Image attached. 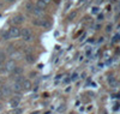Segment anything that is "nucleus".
<instances>
[{"instance_id": "obj_22", "label": "nucleus", "mask_w": 120, "mask_h": 114, "mask_svg": "<svg viewBox=\"0 0 120 114\" xmlns=\"http://www.w3.org/2000/svg\"><path fill=\"white\" fill-rule=\"evenodd\" d=\"M76 16H77V12H73V13H71V15L68 16V19H70V20H72V19H73Z\"/></svg>"}, {"instance_id": "obj_27", "label": "nucleus", "mask_w": 120, "mask_h": 114, "mask_svg": "<svg viewBox=\"0 0 120 114\" xmlns=\"http://www.w3.org/2000/svg\"><path fill=\"white\" fill-rule=\"evenodd\" d=\"M5 1H7V3H10V4H12V3L16 1V0H5Z\"/></svg>"}, {"instance_id": "obj_31", "label": "nucleus", "mask_w": 120, "mask_h": 114, "mask_svg": "<svg viewBox=\"0 0 120 114\" xmlns=\"http://www.w3.org/2000/svg\"><path fill=\"white\" fill-rule=\"evenodd\" d=\"M38 113H40V112H38V110H36V112H33L31 114H38Z\"/></svg>"}, {"instance_id": "obj_4", "label": "nucleus", "mask_w": 120, "mask_h": 114, "mask_svg": "<svg viewBox=\"0 0 120 114\" xmlns=\"http://www.w3.org/2000/svg\"><path fill=\"white\" fill-rule=\"evenodd\" d=\"M24 20H25V17H24L23 15H21V13H18V15H16V16L11 19V22H12V24H15V25L17 27V25L23 24Z\"/></svg>"}, {"instance_id": "obj_16", "label": "nucleus", "mask_w": 120, "mask_h": 114, "mask_svg": "<svg viewBox=\"0 0 120 114\" xmlns=\"http://www.w3.org/2000/svg\"><path fill=\"white\" fill-rule=\"evenodd\" d=\"M33 8H34V5H33L31 1H28V3L25 4V10H26L28 12H31V11H33Z\"/></svg>"}, {"instance_id": "obj_29", "label": "nucleus", "mask_w": 120, "mask_h": 114, "mask_svg": "<svg viewBox=\"0 0 120 114\" xmlns=\"http://www.w3.org/2000/svg\"><path fill=\"white\" fill-rule=\"evenodd\" d=\"M0 71H3V63L0 61Z\"/></svg>"}, {"instance_id": "obj_32", "label": "nucleus", "mask_w": 120, "mask_h": 114, "mask_svg": "<svg viewBox=\"0 0 120 114\" xmlns=\"http://www.w3.org/2000/svg\"><path fill=\"white\" fill-rule=\"evenodd\" d=\"M3 109V105H1V103H0V110H1Z\"/></svg>"}, {"instance_id": "obj_15", "label": "nucleus", "mask_w": 120, "mask_h": 114, "mask_svg": "<svg viewBox=\"0 0 120 114\" xmlns=\"http://www.w3.org/2000/svg\"><path fill=\"white\" fill-rule=\"evenodd\" d=\"M12 79H13V82H16V83H21V84H22V82H23L25 78L23 77V75H19V76H15V77H12Z\"/></svg>"}, {"instance_id": "obj_18", "label": "nucleus", "mask_w": 120, "mask_h": 114, "mask_svg": "<svg viewBox=\"0 0 120 114\" xmlns=\"http://www.w3.org/2000/svg\"><path fill=\"white\" fill-rule=\"evenodd\" d=\"M13 50H16V49H15V46H13V45H10V46H8V47L6 48V52H5V53L10 55V54H11Z\"/></svg>"}, {"instance_id": "obj_12", "label": "nucleus", "mask_w": 120, "mask_h": 114, "mask_svg": "<svg viewBox=\"0 0 120 114\" xmlns=\"http://www.w3.org/2000/svg\"><path fill=\"white\" fill-rule=\"evenodd\" d=\"M10 106H11L12 108H16V107H18L19 106V99H11V100H10Z\"/></svg>"}, {"instance_id": "obj_21", "label": "nucleus", "mask_w": 120, "mask_h": 114, "mask_svg": "<svg viewBox=\"0 0 120 114\" xmlns=\"http://www.w3.org/2000/svg\"><path fill=\"white\" fill-rule=\"evenodd\" d=\"M41 22H42V18H36V19L33 20V24L37 25V27H41Z\"/></svg>"}, {"instance_id": "obj_33", "label": "nucleus", "mask_w": 120, "mask_h": 114, "mask_svg": "<svg viewBox=\"0 0 120 114\" xmlns=\"http://www.w3.org/2000/svg\"><path fill=\"white\" fill-rule=\"evenodd\" d=\"M1 85H3V84H1V82H0V87H1Z\"/></svg>"}, {"instance_id": "obj_28", "label": "nucleus", "mask_w": 120, "mask_h": 114, "mask_svg": "<svg viewBox=\"0 0 120 114\" xmlns=\"http://www.w3.org/2000/svg\"><path fill=\"white\" fill-rule=\"evenodd\" d=\"M98 20H103V15H101V16H98Z\"/></svg>"}, {"instance_id": "obj_1", "label": "nucleus", "mask_w": 120, "mask_h": 114, "mask_svg": "<svg viewBox=\"0 0 120 114\" xmlns=\"http://www.w3.org/2000/svg\"><path fill=\"white\" fill-rule=\"evenodd\" d=\"M21 36L23 37L24 42H31V41L34 40V35H33V33H31V30L28 29V28L21 30Z\"/></svg>"}, {"instance_id": "obj_6", "label": "nucleus", "mask_w": 120, "mask_h": 114, "mask_svg": "<svg viewBox=\"0 0 120 114\" xmlns=\"http://www.w3.org/2000/svg\"><path fill=\"white\" fill-rule=\"evenodd\" d=\"M0 89H1V91H3V96H4V97H6V96H10V95L12 94L11 87H10V85H7V84H4V85H1V87H0Z\"/></svg>"}, {"instance_id": "obj_26", "label": "nucleus", "mask_w": 120, "mask_h": 114, "mask_svg": "<svg viewBox=\"0 0 120 114\" xmlns=\"http://www.w3.org/2000/svg\"><path fill=\"white\" fill-rule=\"evenodd\" d=\"M41 1H42L43 4H46V5H48L49 3H51V0H41Z\"/></svg>"}, {"instance_id": "obj_3", "label": "nucleus", "mask_w": 120, "mask_h": 114, "mask_svg": "<svg viewBox=\"0 0 120 114\" xmlns=\"http://www.w3.org/2000/svg\"><path fill=\"white\" fill-rule=\"evenodd\" d=\"M16 66H17V65H16V61L12 60V59H8V60L5 61V65H3V68H4L6 72H11Z\"/></svg>"}, {"instance_id": "obj_23", "label": "nucleus", "mask_w": 120, "mask_h": 114, "mask_svg": "<svg viewBox=\"0 0 120 114\" xmlns=\"http://www.w3.org/2000/svg\"><path fill=\"white\" fill-rule=\"evenodd\" d=\"M36 76H37L36 72H31V73H30V78H36Z\"/></svg>"}, {"instance_id": "obj_30", "label": "nucleus", "mask_w": 120, "mask_h": 114, "mask_svg": "<svg viewBox=\"0 0 120 114\" xmlns=\"http://www.w3.org/2000/svg\"><path fill=\"white\" fill-rule=\"evenodd\" d=\"M1 97H4V96H3V91H1V89H0V99H1Z\"/></svg>"}, {"instance_id": "obj_14", "label": "nucleus", "mask_w": 120, "mask_h": 114, "mask_svg": "<svg viewBox=\"0 0 120 114\" xmlns=\"http://www.w3.org/2000/svg\"><path fill=\"white\" fill-rule=\"evenodd\" d=\"M0 35H1V38H3V40H5V41H8V40H11V38H10V34H8V30H3V31H1V34H0Z\"/></svg>"}, {"instance_id": "obj_8", "label": "nucleus", "mask_w": 120, "mask_h": 114, "mask_svg": "<svg viewBox=\"0 0 120 114\" xmlns=\"http://www.w3.org/2000/svg\"><path fill=\"white\" fill-rule=\"evenodd\" d=\"M31 88H33V84H31V82H30L29 79H24L22 82V90L29 91V90H31Z\"/></svg>"}, {"instance_id": "obj_9", "label": "nucleus", "mask_w": 120, "mask_h": 114, "mask_svg": "<svg viewBox=\"0 0 120 114\" xmlns=\"http://www.w3.org/2000/svg\"><path fill=\"white\" fill-rule=\"evenodd\" d=\"M11 77H15V76H19V75H23V68L21 67V66H16L11 72Z\"/></svg>"}, {"instance_id": "obj_13", "label": "nucleus", "mask_w": 120, "mask_h": 114, "mask_svg": "<svg viewBox=\"0 0 120 114\" xmlns=\"http://www.w3.org/2000/svg\"><path fill=\"white\" fill-rule=\"evenodd\" d=\"M41 27H42L43 29H49V28H51V23H49V20H48V19H45V18L42 17Z\"/></svg>"}, {"instance_id": "obj_17", "label": "nucleus", "mask_w": 120, "mask_h": 114, "mask_svg": "<svg viewBox=\"0 0 120 114\" xmlns=\"http://www.w3.org/2000/svg\"><path fill=\"white\" fill-rule=\"evenodd\" d=\"M36 7H38V8H41V10H46V7H47V5L46 4H43L41 0H38V1L36 3V5H35Z\"/></svg>"}, {"instance_id": "obj_7", "label": "nucleus", "mask_w": 120, "mask_h": 114, "mask_svg": "<svg viewBox=\"0 0 120 114\" xmlns=\"http://www.w3.org/2000/svg\"><path fill=\"white\" fill-rule=\"evenodd\" d=\"M31 12L34 13V16H35L36 18H42L43 15H45V10H41V8H38V7L34 6V8H33Z\"/></svg>"}, {"instance_id": "obj_25", "label": "nucleus", "mask_w": 120, "mask_h": 114, "mask_svg": "<svg viewBox=\"0 0 120 114\" xmlns=\"http://www.w3.org/2000/svg\"><path fill=\"white\" fill-rule=\"evenodd\" d=\"M118 40H119V35H115L113 38V42H118Z\"/></svg>"}, {"instance_id": "obj_11", "label": "nucleus", "mask_w": 120, "mask_h": 114, "mask_svg": "<svg viewBox=\"0 0 120 114\" xmlns=\"http://www.w3.org/2000/svg\"><path fill=\"white\" fill-rule=\"evenodd\" d=\"M24 59L28 61L29 64H33V63H35V60H36V58H35V55H34L33 53H26Z\"/></svg>"}, {"instance_id": "obj_19", "label": "nucleus", "mask_w": 120, "mask_h": 114, "mask_svg": "<svg viewBox=\"0 0 120 114\" xmlns=\"http://www.w3.org/2000/svg\"><path fill=\"white\" fill-rule=\"evenodd\" d=\"M22 113H23V109L22 108L16 107V108H12V113L11 114H22Z\"/></svg>"}, {"instance_id": "obj_10", "label": "nucleus", "mask_w": 120, "mask_h": 114, "mask_svg": "<svg viewBox=\"0 0 120 114\" xmlns=\"http://www.w3.org/2000/svg\"><path fill=\"white\" fill-rule=\"evenodd\" d=\"M10 87H11L12 92H21V91H22V84H21V83H16V82H13V84H12V85H10Z\"/></svg>"}, {"instance_id": "obj_2", "label": "nucleus", "mask_w": 120, "mask_h": 114, "mask_svg": "<svg viewBox=\"0 0 120 114\" xmlns=\"http://www.w3.org/2000/svg\"><path fill=\"white\" fill-rule=\"evenodd\" d=\"M8 34H10V38H18L21 36V29L16 25H13L8 29Z\"/></svg>"}, {"instance_id": "obj_5", "label": "nucleus", "mask_w": 120, "mask_h": 114, "mask_svg": "<svg viewBox=\"0 0 120 114\" xmlns=\"http://www.w3.org/2000/svg\"><path fill=\"white\" fill-rule=\"evenodd\" d=\"M8 57H10V59H12V60H15V61L22 60V59L24 58V57H23V53H22V52H19V50H13Z\"/></svg>"}, {"instance_id": "obj_20", "label": "nucleus", "mask_w": 120, "mask_h": 114, "mask_svg": "<svg viewBox=\"0 0 120 114\" xmlns=\"http://www.w3.org/2000/svg\"><path fill=\"white\" fill-rule=\"evenodd\" d=\"M6 57H7V54L5 53V50H0V61H5V59H6Z\"/></svg>"}, {"instance_id": "obj_24", "label": "nucleus", "mask_w": 120, "mask_h": 114, "mask_svg": "<svg viewBox=\"0 0 120 114\" xmlns=\"http://www.w3.org/2000/svg\"><path fill=\"white\" fill-rule=\"evenodd\" d=\"M106 31H107V33L112 31V25H107V28H106Z\"/></svg>"}]
</instances>
